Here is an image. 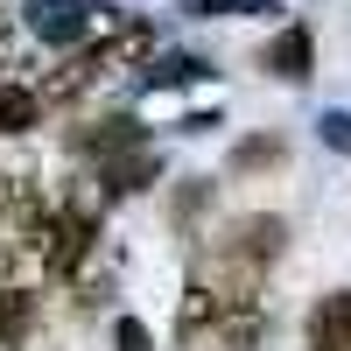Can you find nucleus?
I'll list each match as a JSON object with an SVG mask.
<instances>
[{
  "label": "nucleus",
  "instance_id": "3",
  "mask_svg": "<svg viewBox=\"0 0 351 351\" xmlns=\"http://www.w3.org/2000/svg\"><path fill=\"white\" fill-rule=\"evenodd\" d=\"M92 0H28V36H43V43H56V49H71V43H84L92 36Z\"/></svg>",
  "mask_w": 351,
  "mask_h": 351
},
{
  "label": "nucleus",
  "instance_id": "8",
  "mask_svg": "<svg viewBox=\"0 0 351 351\" xmlns=\"http://www.w3.org/2000/svg\"><path fill=\"white\" fill-rule=\"evenodd\" d=\"M77 148L99 155V162H112V155H127V148H148V134H141V120L112 112V120H99V127H77Z\"/></svg>",
  "mask_w": 351,
  "mask_h": 351
},
{
  "label": "nucleus",
  "instance_id": "17",
  "mask_svg": "<svg viewBox=\"0 0 351 351\" xmlns=\"http://www.w3.org/2000/svg\"><path fill=\"white\" fill-rule=\"evenodd\" d=\"M120 351H148V330H141L134 316H120Z\"/></svg>",
  "mask_w": 351,
  "mask_h": 351
},
{
  "label": "nucleus",
  "instance_id": "7",
  "mask_svg": "<svg viewBox=\"0 0 351 351\" xmlns=\"http://www.w3.org/2000/svg\"><path fill=\"white\" fill-rule=\"evenodd\" d=\"M211 337H218V351H260V337H267V309H260V302H232V309H218Z\"/></svg>",
  "mask_w": 351,
  "mask_h": 351
},
{
  "label": "nucleus",
  "instance_id": "4",
  "mask_svg": "<svg viewBox=\"0 0 351 351\" xmlns=\"http://www.w3.org/2000/svg\"><path fill=\"white\" fill-rule=\"evenodd\" d=\"M260 64H267L281 84H302V77H309V64H316V43H309V28H302V21H288L281 36L267 43V56H260Z\"/></svg>",
  "mask_w": 351,
  "mask_h": 351
},
{
  "label": "nucleus",
  "instance_id": "15",
  "mask_svg": "<svg viewBox=\"0 0 351 351\" xmlns=\"http://www.w3.org/2000/svg\"><path fill=\"white\" fill-rule=\"evenodd\" d=\"M324 141L337 155H351V112H324Z\"/></svg>",
  "mask_w": 351,
  "mask_h": 351
},
{
  "label": "nucleus",
  "instance_id": "13",
  "mask_svg": "<svg viewBox=\"0 0 351 351\" xmlns=\"http://www.w3.org/2000/svg\"><path fill=\"white\" fill-rule=\"evenodd\" d=\"M260 8L267 0H183V14H204V21L211 14H260Z\"/></svg>",
  "mask_w": 351,
  "mask_h": 351
},
{
  "label": "nucleus",
  "instance_id": "9",
  "mask_svg": "<svg viewBox=\"0 0 351 351\" xmlns=\"http://www.w3.org/2000/svg\"><path fill=\"white\" fill-rule=\"evenodd\" d=\"M197 77H211V64H204V56H190V49H176V56H148V64H141V84H148V92L197 84Z\"/></svg>",
  "mask_w": 351,
  "mask_h": 351
},
{
  "label": "nucleus",
  "instance_id": "14",
  "mask_svg": "<svg viewBox=\"0 0 351 351\" xmlns=\"http://www.w3.org/2000/svg\"><path fill=\"white\" fill-rule=\"evenodd\" d=\"M204 197H211V183H183V190H176V225H197V211H204Z\"/></svg>",
  "mask_w": 351,
  "mask_h": 351
},
{
  "label": "nucleus",
  "instance_id": "1",
  "mask_svg": "<svg viewBox=\"0 0 351 351\" xmlns=\"http://www.w3.org/2000/svg\"><path fill=\"white\" fill-rule=\"evenodd\" d=\"M288 246V218L274 211H246V218H232L225 232H211V253H204V288L232 309V302H260V281H267V267L281 260Z\"/></svg>",
  "mask_w": 351,
  "mask_h": 351
},
{
  "label": "nucleus",
  "instance_id": "10",
  "mask_svg": "<svg viewBox=\"0 0 351 351\" xmlns=\"http://www.w3.org/2000/svg\"><path fill=\"white\" fill-rule=\"evenodd\" d=\"M218 309H225V302L211 295V288H204V281H190V288H183V309H176V337H183V344H197L204 330L218 324Z\"/></svg>",
  "mask_w": 351,
  "mask_h": 351
},
{
  "label": "nucleus",
  "instance_id": "5",
  "mask_svg": "<svg viewBox=\"0 0 351 351\" xmlns=\"http://www.w3.org/2000/svg\"><path fill=\"white\" fill-rule=\"evenodd\" d=\"M309 351H351V288L309 309Z\"/></svg>",
  "mask_w": 351,
  "mask_h": 351
},
{
  "label": "nucleus",
  "instance_id": "11",
  "mask_svg": "<svg viewBox=\"0 0 351 351\" xmlns=\"http://www.w3.org/2000/svg\"><path fill=\"white\" fill-rule=\"evenodd\" d=\"M28 127H43V106L28 84H0V134H28Z\"/></svg>",
  "mask_w": 351,
  "mask_h": 351
},
{
  "label": "nucleus",
  "instance_id": "18",
  "mask_svg": "<svg viewBox=\"0 0 351 351\" xmlns=\"http://www.w3.org/2000/svg\"><path fill=\"white\" fill-rule=\"evenodd\" d=\"M14 197H21V190H14V176H0V225H8V211H14Z\"/></svg>",
  "mask_w": 351,
  "mask_h": 351
},
{
  "label": "nucleus",
  "instance_id": "2",
  "mask_svg": "<svg viewBox=\"0 0 351 351\" xmlns=\"http://www.w3.org/2000/svg\"><path fill=\"white\" fill-rule=\"evenodd\" d=\"M155 56V21H141V14H127V21H106L99 28V43L77 56L92 77H106V71H127V64H148Z\"/></svg>",
  "mask_w": 351,
  "mask_h": 351
},
{
  "label": "nucleus",
  "instance_id": "6",
  "mask_svg": "<svg viewBox=\"0 0 351 351\" xmlns=\"http://www.w3.org/2000/svg\"><path fill=\"white\" fill-rule=\"evenodd\" d=\"M155 176H162V155H155V148H127V155L99 162V183H106L112 197H134V190H148Z\"/></svg>",
  "mask_w": 351,
  "mask_h": 351
},
{
  "label": "nucleus",
  "instance_id": "12",
  "mask_svg": "<svg viewBox=\"0 0 351 351\" xmlns=\"http://www.w3.org/2000/svg\"><path fill=\"white\" fill-rule=\"evenodd\" d=\"M288 148H281V134H253V141H239L232 148V176H246V169H274Z\"/></svg>",
  "mask_w": 351,
  "mask_h": 351
},
{
  "label": "nucleus",
  "instance_id": "16",
  "mask_svg": "<svg viewBox=\"0 0 351 351\" xmlns=\"http://www.w3.org/2000/svg\"><path fill=\"white\" fill-rule=\"evenodd\" d=\"M14 49H21V28H14V14H0V71L14 64Z\"/></svg>",
  "mask_w": 351,
  "mask_h": 351
}]
</instances>
